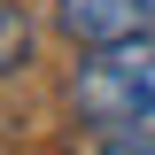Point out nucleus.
<instances>
[{"label":"nucleus","mask_w":155,"mask_h":155,"mask_svg":"<svg viewBox=\"0 0 155 155\" xmlns=\"http://www.w3.org/2000/svg\"><path fill=\"white\" fill-rule=\"evenodd\" d=\"M101 155H155V124H132V132H109Z\"/></svg>","instance_id":"nucleus-4"},{"label":"nucleus","mask_w":155,"mask_h":155,"mask_svg":"<svg viewBox=\"0 0 155 155\" xmlns=\"http://www.w3.org/2000/svg\"><path fill=\"white\" fill-rule=\"evenodd\" d=\"M23 54H31V23H23L16 8H8V0H0V70H16Z\"/></svg>","instance_id":"nucleus-3"},{"label":"nucleus","mask_w":155,"mask_h":155,"mask_svg":"<svg viewBox=\"0 0 155 155\" xmlns=\"http://www.w3.org/2000/svg\"><path fill=\"white\" fill-rule=\"evenodd\" d=\"M54 8H62V31L85 47H116L155 23V0H54Z\"/></svg>","instance_id":"nucleus-2"},{"label":"nucleus","mask_w":155,"mask_h":155,"mask_svg":"<svg viewBox=\"0 0 155 155\" xmlns=\"http://www.w3.org/2000/svg\"><path fill=\"white\" fill-rule=\"evenodd\" d=\"M70 101L93 132H132V124H155V31L116 39V47H93L70 78Z\"/></svg>","instance_id":"nucleus-1"}]
</instances>
